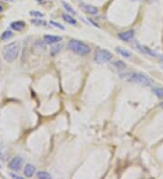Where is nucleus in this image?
<instances>
[{"mask_svg": "<svg viewBox=\"0 0 163 179\" xmlns=\"http://www.w3.org/2000/svg\"><path fill=\"white\" fill-rule=\"evenodd\" d=\"M19 45L17 42L10 43L3 49V57L7 63H13L19 54Z\"/></svg>", "mask_w": 163, "mask_h": 179, "instance_id": "f257e3e1", "label": "nucleus"}, {"mask_svg": "<svg viewBox=\"0 0 163 179\" xmlns=\"http://www.w3.org/2000/svg\"><path fill=\"white\" fill-rule=\"evenodd\" d=\"M68 47L69 49L74 52V54H79V55H86L91 52V48L87 45L86 44L79 41V40H74L72 39L68 43Z\"/></svg>", "mask_w": 163, "mask_h": 179, "instance_id": "f03ea898", "label": "nucleus"}, {"mask_svg": "<svg viewBox=\"0 0 163 179\" xmlns=\"http://www.w3.org/2000/svg\"><path fill=\"white\" fill-rule=\"evenodd\" d=\"M113 58V54L104 49H98L95 52V55H94V60L96 63L98 64H103L107 63L109 61H111V59Z\"/></svg>", "mask_w": 163, "mask_h": 179, "instance_id": "7ed1b4c3", "label": "nucleus"}, {"mask_svg": "<svg viewBox=\"0 0 163 179\" xmlns=\"http://www.w3.org/2000/svg\"><path fill=\"white\" fill-rule=\"evenodd\" d=\"M130 81L133 83L143 85V86H149L152 82V81L149 77L143 75L141 73H133L130 77Z\"/></svg>", "mask_w": 163, "mask_h": 179, "instance_id": "20e7f679", "label": "nucleus"}, {"mask_svg": "<svg viewBox=\"0 0 163 179\" xmlns=\"http://www.w3.org/2000/svg\"><path fill=\"white\" fill-rule=\"evenodd\" d=\"M23 162H24V160H23V158L21 157H16L10 161V163L8 164V167L10 169L18 171L22 167Z\"/></svg>", "mask_w": 163, "mask_h": 179, "instance_id": "39448f33", "label": "nucleus"}, {"mask_svg": "<svg viewBox=\"0 0 163 179\" xmlns=\"http://www.w3.org/2000/svg\"><path fill=\"white\" fill-rule=\"evenodd\" d=\"M118 36L120 39H122V41L125 42H129L130 40H132L133 36H134V31L133 30H129V31H126L123 33H120L118 35Z\"/></svg>", "mask_w": 163, "mask_h": 179, "instance_id": "423d86ee", "label": "nucleus"}, {"mask_svg": "<svg viewBox=\"0 0 163 179\" xmlns=\"http://www.w3.org/2000/svg\"><path fill=\"white\" fill-rule=\"evenodd\" d=\"M44 40L48 45H53V44H56L58 42L62 41V37L61 36H56V35H44Z\"/></svg>", "mask_w": 163, "mask_h": 179, "instance_id": "0eeeda50", "label": "nucleus"}, {"mask_svg": "<svg viewBox=\"0 0 163 179\" xmlns=\"http://www.w3.org/2000/svg\"><path fill=\"white\" fill-rule=\"evenodd\" d=\"M36 173V167L31 165V164H26L24 169V174L26 177H32Z\"/></svg>", "mask_w": 163, "mask_h": 179, "instance_id": "6e6552de", "label": "nucleus"}, {"mask_svg": "<svg viewBox=\"0 0 163 179\" xmlns=\"http://www.w3.org/2000/svg\"><path fill=\"white\" fill-rule=\"evenodd\" d=\"M81 9L84 11L85 13L91 14V15H95L98 13V8L96 7L91 6V5H82Z\"/></svg>", "mask_w": 163, "mask_h": 179, "instance_id": "1a4fd4ad", "label": "nucleus"}, {"mask_svg": "<svg viewBox=\"0 0 163 179\" xmlns=\"http://www.w3.org/2000/svg\"><path fill=\"white\" fill-rule=\"evenodd\" d=\"M25 26H26V24H25L24 22H22V21L13 22V23L10 25L11 28L13 29V30H16V31H21V30H23L24 27H25Z\"/></svg>", "mask_w": 163, "mask_h": 179, "instance_id": "9d476101", "label": "nucleus"}, {"mask_svg": "<svg viewBox=\"0 0 163 179\" xmlns=\"http://www.w3.org/2000/svg\"><path fill=\"white\" fill-rule=\"evenodd\" d=\"M62 17L65 22H67L68 24H70V25H76V20L74 18L73 16H71L70 15H68V14H63Z\"/></svg>", "mask_w": 163, "mask_h": 179, "instance_id": "9b49d317", "label": "nucleus"}, {"mask_svg": "<svg viewBox=\"0 0 163 179\" xmlns=\"http://www.w3.org/2000/svg\"><path fill=\"white\" fill-rule=\"evenodd\" d=\"M62 5H63V7H64V8L65 9V11L69 13V14H72V15H76V12L74 11V9L68 4L66 2H64V1H62Z\"/></svg>", "mask_w": 163, "mask_h": 179, "instance_id": "f8f14e48", "label": "nucleus"}, {"mask_svg": "<svg viewBox=\"0 0 163 179\" xmlns=\"http://www.w3.org/2000/svg\"><path fill=\"white\" fill-rule=\"evenodd\" d=\"M36 177H37V178H39V179H51L52 178L51 175H50L49 173H47V172H46V171H39V172H37Z\"/></svg>", "mask_w": 163, "mask_h": 179, "instance_id": "ddd939ff", "label": "nucleus"}, {"mask_svg": "<svg viewBox=\"0 0 163 179\" xmlns=\"http://www.w3.org/2000/svg\"><path fill=\"white\" fill-rule=\"evenodd\" d=\"M116 52H117L119 54H121L122 56L125 57V58H130V57H131V53H130L129 51L125 50V49H122V48H117V49H116Z\"/></svg>", "mask_w": 163, "mask_h": 179, "instance_id": "4468645a", "label": "nucleus"}, {"mask_svg": "<svg viewBox=\"0 0 163 179\" xmlns=\"http://www.w3.org/2000/svg\"><path fill=\"white\" fill-rule=\"evenodd\" d=\"M31 23L34 24L36 26H46V22L42 20V19H33L31 20Z\"/></svg>", "mask_w": 163, "mask_h": 179, "instance_id": "2eb2a0df", "label": "nucleus"}, {"mask_svg": "<svg viewBox=\"0 0 163 179\" xmlns=\"http://www.w3.org/2000/svg\"><path fill=\"white\" fill-rule=\"evenodd\" d=\"M13 37V33L9 31V30H7V31H5L3 34H2V36L1 38L3 39V40H5V41H7V40H9L10 38Z\"/></svg>", "mask_w": 163, "mask_h": 179, "instance_id": "dca6fc26", "label": "nucleus"}, {"mask_svg": "<svg viewBox=\"0 0 163 179\" xmlns=\"http://www.w3.org/2000/svg\"><path fill=\"white\" fill-rule=\"evenodd\" d=\"M154 93L157 95L158 98L163 99V88H155L153 90Z\"/></svg>", "mask_w": 163, "mask_h": 179, "instance_id": "f3484780", "label": "nucleus"}, {"mask_svg": "<svg viewBox=\"0 0 163 179\" xmlns=\"http://www.w3.org/2000/svg\"><path fill=\"white\" fill-rule=\"evenodd\" d=\"M30 16H35V17H37V18H41L44 16V14H42L40 11H36V10H33L30 12Z\"/></svg>", "mask_w": 163, "mask_h": 179, "instance_id": "a211bd4d", "label": "nucleus"}, {"mask_svg": "<svg viewBox=\"0 0 163 179\" xmlns=\"http://www.w3.org/2000/svg\"><path fill=\"white\" fill-rule=\"evenodd\" d=\"M50 24L53 26H55L56 28L61 29V30H65V26H62L61 24H59L57 22H55V21H50Z\"/></svg>", "mask_w": 163, "mask_h": 179, "instance_id": "6ab92c4d", "label": "nucleus"}, {"mask_svg": "<svg viewBox=\"0 0 163 179\" xmlns=\"http://www.w3.org/2000/svg\"><path fill=\"white\" fill-rule=\"evenodd\" d=\"M114 64L117 68H119V69H122V68H125V67H126V65L124 64V63H123V62H122V61L114 62V64Z\"/></svg>", "mask_w": 163, "mask_h": 179, "instance_id": "aec40b11", "label": "nucleus"}, {"mask_svg": "<svg viewBox=\"0 0 163 179\" xmlns=\"http://www.w3.org/2000/svg\"><path fill=\"white\" fill-rule=\"evenodd\" d=\"M12 177H14V178H16V179H23L21 177H19V176H17V175H14V174H11L10 175Z\"/></svg>", "mask_w": 163, "mask_h": 179, "instance_id": "412c9836", "label": "nucleus"}, {"mask_svg": "<svg viewBox=\"0 0 163 179\" xmlns=\"http://www.w3.org/2000/svg\"><path fill=\"white\" fill-rule=\"evenodd\" d=\"M3 11V7H2V6H0V13Z\"/></svg>", "mask_w": 163, "mask_h": 179, "instance_id": "4be33fe9", "label": "nucleus"}, {"mask_svg": "<svg viewBox=\"0 0 163 179\" xmlns=\"http://www.w3.org/2000/svg\"><path fill=\"white\" fill-rule=\"evenodd\" d=\"M36 1H38L39 3H43L44 2V0H36Z\"/></svg>", "mask_w": 163, "mask_h": 179, "instance_id": "5701e85b", "label": "nucleus"}, {"mask_svg": "<svg viewBox=\"0 0 163 179\" xmlns=\"http://www.w3.org/2000/svg\"><path fill=\"white\" fill-rule=\"evenodd\" d=\"M160 59H161V61H163V55H161V56L160 57Z\"/></svg>", "mask_w": 163, "mask_h": 179, "instance_id": "b1692460", "label": "nucleus"}, {"mask_svg": "<svg viewBox=\"0 0 163 179\" xmlns=\"http://www.w3.org/2000/svg\"><path fill=\"white\" fill-rule=\"evenodd\" d=\"M161 107L163 108V102H161Z\"/></svg>", "mask_w": 163, "mask_h": 179, "instance_id": "393cba45", "label": "nucleus"}, {"mask_svg": "<svg viewBox=\"0 0 163 179\" xmlns=\"http://www.w3.org/2000/svg\"><path fill=\"white\" fill-rule=\"evenodd\" d=\"M6 1H13V0H6Z\"/></svg>", "mask_w": 163, "mask_h": 179, "instance_id": "a878e982", "label": "nucleus"}, {"mask_svg": "<svg viewBox=\"0 0 163 179\" xmlns=\"http://www.w3.org/2000/svg\"><path fill=\"white\" fill-rule=\"evenodd\" d=\"M0 70H1V63H0Z\"/></svg>", "mask_w": 163, "mask_h": 179, "instance_id": "bb28decb", "label": "nucleus"}, {"mask_svg": "<svg viewBox=\"0 0 163 179\" xmlns=\"http://www.w3.org/2000/svg\"><path fill=\"white\" fill-rule=\"evenodd\" d=\"M0 168H1V165H0Z\"/></svg>", "mask_w": 163, "mask_h": 179, "instance_id": "cd10ccee", "label": "nucleus"}]
</instances>
